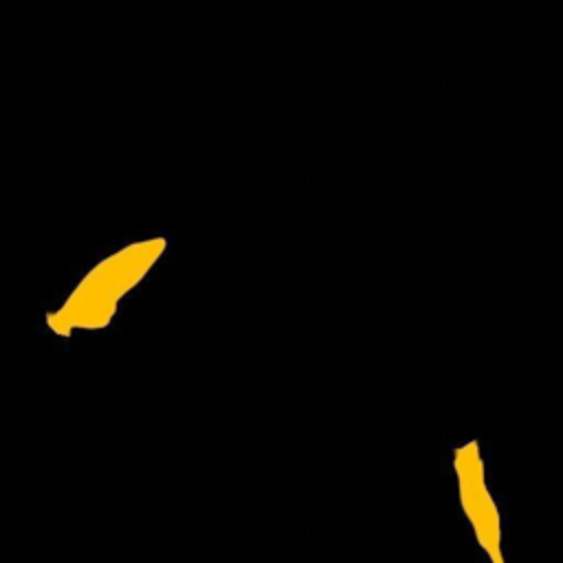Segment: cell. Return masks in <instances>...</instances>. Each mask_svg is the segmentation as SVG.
<instances>
[{
	"mask_svg": "<svg viewBox=\"0 0 563 563\" xmlns=\"http://www.w3.org/2000/svg\"><path fill=\"white\" fill-rule=\"evenodd\" d=\"M457 495L473 528L477 545L490 563H506L501 550V517L486 484L484 460L477 440H468L453 451Z\"/></svg>",
	"mask_w": 563,
	"mask_h": 563,
	"instance_id": "7a4b0ae2",
	"label": "cell"
},
{
	"mask_svg": "<svg viewBox=\"0 0 563 563\" xmlns=\"http://www.w3.org/2000/svg\"><path fill=\"white\" fill-rule=\"evenodd\" d=\"M163 251L165 238H152L134 242L99 262L77 284L62 308L48 314V328L55 334L66 336L73 330H97L108 325L119 299L145 277Z\"/></svg>",
	"mask_w": 563,
	"mask_h": 563,
	"instance_id": "6da1fadb",
	"label": "cell"
}]
</instances>
